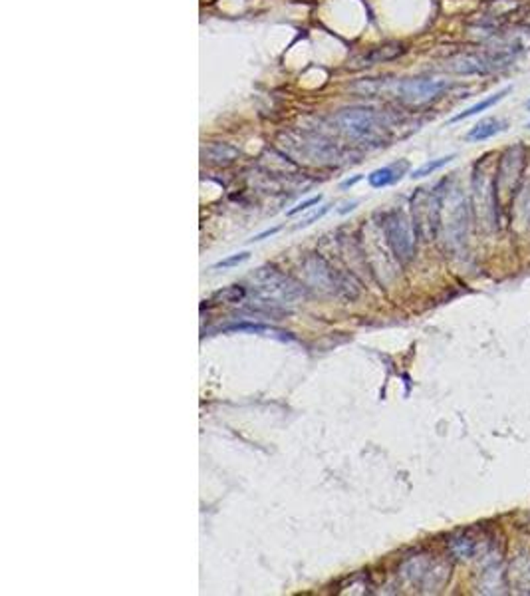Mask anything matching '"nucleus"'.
Instances as JSON below:
<instances>
[{"instance_id": "obj_1", "label": "nucleus", "mask_w": 530, "mask_h": 596, "mask_svg": "<svg viewBox=\"0 0 530 596\" xmlns=\"http://www.w3.org/2000/svg\"><path fill=\"white\" fill-rule=\"evenodd\" d=\"M249 281L252 283V292L272 308L280 304H294L296 300L306 297V286L286 277L276 267L256 268Z\"/></svg>"}, {"instance_id": "obj_2", "label": "nucleus", "mask_w": 530, "mask_h": 596, "mask_svg": "<svg viewBox=\"0 0 530 596\" xmlns=\"http://www.w3.org/2000/svg\"><path fill=\"white\" fill-rule=\"evenodd\" d=\"M527 165V149L524 146L509 148L497 161V175H495V189H497V207L501 211H513L518 191L522 185Z\"/></svg>"}, {"instance_id": "obj_3", "label": "nucleus", "mask_w": 530, "mask_h": 596, "mask_svg": "<svg viewBox=\"0 0 530 596\" xmlns=\"http://www.w3.org/2000/svg\"><path fill=\"white\" fill-rule=\"evenodd\" d=\"M304 277H306V284L310 288H320L324 292L336 295V297H344L348 300H352L360 295L357 283L353 281L350 274L338 272L336 268H332V265L324 261L318 254H310L304 261Z\"/></svg>"}, {"instance_id": "obj_4", "label": "nucleus", "mask_w": 530, "mask_h": 596, "mask_svg": "<svg viewBox=\"0 0 530 596\" xmlns=\"http://www.w3.org/2000/svg\"><path fill=\"white\" fill-rule=\"evenodd\" d=\"M383 238L389 247L391 254L401 265L412 263L417 251V231L413 221L399 209L387 211L382 217Z\"/></svg>"}, {"instance_id": "obj_5", "label": "nucleus", "mask_w": 530, "mask_h": 596, "mask_svg": "<svg viewBox=\"0 0 530 596\" xmlns=\"http://www.w3.org/2000/svg\"><path fill=\"white\" fill-rule=\"evenodd\" d=\"M488 155L475 165L472 173V199L479 217L488 229H495L499 223V207H497V189H495V175H497V159L486 161Z\"/></svg>"}, {"instance_id": "obj_6", "label": "nucleus", "mask_w": 530, "mask_h": 596, "mask_svg": "<svg viewBox=\"0 0 530 596\" xmlns=\"http://www.w3.org/2000/svg\"><path fill=\"white\" fill-rule=\"evenodd\" d=\"M471 209L467 197L459 187H449L441 193V227H445L447 240L453 247H463L469 233Z\"/></svg>"}, {"instance_id": "obj_7", "label": "nucleus", "mask_w": 530, "mask_h": 596, "mask_svg": "<svg viewBox=\"0 0 530 596\" xmlns=\"http://www.w3.org/2000/svg\"><path fill=\"white\" fill-rule=\"evenodd\" d=\"M412 221L417 237L433 240L441 227V193L417 189L412 197Z\"/></svg>"}, {"instance_id": "obj_8", "label": "nucleus", "mask_w": 530, "mask_h": 596, "mask_svg": "<svg viewBox=\"0 0 530 596\" xmlns=\"http://www.w3.org/2000/svg\"><path fill=\"white\" fill-rule=\"evenodd\" d=\"M449 570L451 566H447L445 563H435L427 554L413 556L412 561H407L401 568L403 577L423 593H435L443 588L451 575Z\"/></svg>"}, {"instance_id": "obj_9", "label": "nucleus", "mask_w": 530, "mask_h": 596, "mask_svg": "<svg viewBox=\"0 0 530 596\" xmlns=\"http://www.w3.org/2000/svg\"><path fill=\"white\" fill-rule=\"evenodd\" d=\"M338 128L353 139L362 141H378L382 137L383 119L380 114L366 107H350L336 116Z\"/></svg>"}, {"instance_id": "obj_10", "label": "nucleus", "mask_w": 530, "mask_h": 596, "mask_svg": "<svg viewBox=\"0 0 530 596\" xmlns=\"http://www.w3.org/2000/svg\"><path fill=\"white\" fill-rule=\"evenodd\" d=\"M449 88L447 80H433V78H415V80H403L396 86V94L399 98L413 102V104H421L437 98L439 94H443L445 89Z\"/></svg>"}, {"instance_id": "obj_11", "label": "nucleus", "mask_w": 530, "mask_h": 596, "mask_svg": "<svg viewBox=\"0 0 530 596\" xmlns=\"http://www.w3.org/2000/svg\"><path fill=\"white\" fill-rule=\"evenodd\" d=\"M493 60H488L486 56L481 54H461L449 62V70L461 76H471V74H486L488 70H493Z\"/></svg>"}, {"instance_id": "obj_12", "label": "nucleus", "mask_w": 530, "mask_h": 596, "mask_svg": "<svg viewBox=\"0 0 530 596\" xmlns=\"http://www.w3.org/2000/svg\"><path fill=\"white\" fill-rule=\"evenodd\" d=\"M407 169H409V164H407V161L385 165V167H380V169H376V171L369 173L368 183L373 189H383V187L396 185L399 179L407 173Z\"/></svg>"}, {"instance_id": "obj_13", "label": "nucleus", "mask_w": 530, "mask_h": 596, "mask_svg": "<svg viewBox=\"0 0 530 596\" xmlns=\"http://www.w3.org/2000/svg\"><path fill=\"white\" fill-rule=\"evenodd\" d=\"M509 128V123L501 118H485L481 119L475 128H471V132L467 134L469 141H486L495 135L502 134Z\"/></svg>"}, {"instance_id": "obj_14", "label": "nucleus", "mask_w": 530, "mask_h": 596, "mask_svg": "<svg viewBox=\"0 0 530 596\" xmlns=\"http://www.w3.org/2000/svg\"><path fill=\"white\" fill-rule=\"evenodd\" d=\"M513 91V88L511 86H506V88L499 89V91H495V94H491L488 98H485V100H481L479 104L471 105V107H467L465 112H461V114H457V116H453V118L449 119L451 123H455V121H461V119H467V118H472V116H477V114H481V112H485V109H488V107H493L495 104H499V102H502L509 94Z\"/></svg>"}, {"instance_id": "obj_15", "label": "nucleus", "mask_w": 530, "mask_h": 596, "mask_svg": "<svg viewBox=\"0 0 530 596\" xmlns=\"http://www.w3.org/2000/svg\"><path fill=\"white\" fill-rule=\"evenodd\" d=\"M479 551V543L469 533H457L449 538V552L455 559H471Z\"/></svg>"}, {"instance_id": "obj_16", "label": "nucleus", "mask_w": 530, "mask_h": 596, "mask_svg": "<svg viewBox=\"0 0 530 596\" xmlns=\"http://www.w3.org/2000/svg\"><path fill=\"white\" fill-rule=\"evenodd\" d=\"M453 159H455V153H451V155H443V157H437V159H431V161L423 164L421 167L413 169L409 177L412 179H423V177H427V175H433L435 171L443 169L445 165H449L451 161H453Z\"/></svg>"}, {"instance_id": "obj_17", "label": "nucleus", "mask_w": 530, "mask_h": 596, "mask_svg": "<svg viewBox=\"0 0 530 596\" xmlns=\"http://www.w3.org/2000/svg\"><path fill=\"white\" fill-rule=\"evenodd\" d=\"M247 297V290L242 286H229V288H222V290H217L213 295V300H219V302H240L242 298Z\"/></svg>"}, {"instance_id": "obj_18", "label": "nucleus", "mask_w": 530, "mask_h": 596, "mask_svg": "<svg viewBox=\"0 0 530 596\" xmlns=\"http://www.w3.org/2000/svg\"><path fill=\"white\" fill-rule=\"evenodd\" d=\"M224 332H252V334H265V332H282V330H276V328L268 326V324L240 322V324H233V326L224 328Z\"/></svg>"}, {"instance_id": "obj_19", "label": "nucleus", "mask_w": 530, "mask_h": 596, "mask_svg": "<svg viewBox=\"0 0 530 596\" xmlns=\"http://www.w3.org/2000/svg\"><path fill=\"white\" fill-rule=\"evenodd\" d=\"M330 207H332V205H324V207H320V209H316V211H312L308 217L300 219V223L296 225V229H304V227H310V225H312V223L320 221V219L324 217L326 213L330 211Z\"/></svg>"}, {"instance_id": "obj_20", "label": "nucleus", "mask_w": 530, "mask_h": 596, "mask_svg": "<svg viewBox=\"0 0 530 596\" xmlns=\"http://www.w3.org/2000/svg\"><path fill=\"white\" fill-rule=\"evenodd\" d=\"M251 258V253H238V254H233V256H229V258H222V261H219L217 265H215V268H231V267H236V265H240V263H245V261H249Z\"/></svg>"}, {"instance_id": "obj_21", "label": "nucleus", "mask_w": 530, "mask_h": 596, "mask_svg": "<svg viewBox=\"0 0 530 596\" xmlns=\"http://www.w3.org/2000/svg\"><path fill=\"white\" fill-rule=\"evenodd\" d=\"M322 201V195H316V197H310V199H306V201H302V203H298L294 209H290L288 211V217H294V215H298V213H302V211H308L310 207H314V205H318Z\"/></svg>"}, {"instance_id": "obj_22", "label": "nucleus", "mask_w": 530, "mask_h": 596, "mask_svg": "<svg viewBox=\"0 0 530 596\" xmlns=\"http://www.w3.org/2000/svg\"><path fill=\"white\" fill-rule=\"evenodd\" d=\"M279 231H280V227H274V229H268V231H265V233H260V235L252 237V240H263V238H266V237H272V235H276Z\"/></svg>"}, {"instance_id": "obj_23", "label": "nucleus", "mask_w": 530, "mask_h": 596, "mask_svg": "<svg viewBox=\"0 0 530 596\" xmlns=\"http://www.w3.org/2000/svg\"><path fill=\"white\" fill-rule=\"evenodd\" d=\"M357 207V201H352V203H346V209H339V213L344 215V213H348V211H353V209Z\"/></svg>"}, {"instance_id": "obj_24", "label": "nucleus", "mask_w": 530, "mask_h": 596, "mask_svg": "<svg viewBox=\"0 0 530 596\" xmlns=\"http://www.w3.org/2000/svg\"><path fill=\"white\" fill-rule=\"evenodd\" d=\"M357 181H360V177H353V179H348V181H344V183H342V187H352L353 183H357Z\"/></svg>"}, {"instance_id": "obj_25", "label": "nucleus", "mask_w": 530, "mask_h": 596, "mask_svg": "<svg viewBox=\"0 0 530 596\" xmlns=\"http://www.w3.org/2000/svg\"><path fill=\"white\" fill-rule=\"evenodd\" d=\"M527 107H529V112H530V100H529V102H527Z\"/></svg>"}, {"instance_id": "obj_26", "label": "nucleus", "mask_w": 530, "mask_h": 596, "mask_svg": "<svg viewBox=\"0 0 530 596\" xmlns=\"http://www.w3.org/2000/svg\"><path fill=\"white\" fill-rule=\"evenodd\" d=\"M527 128H529V130H530V123H529V125H527Z\"/></svg>"}]
</instances>
